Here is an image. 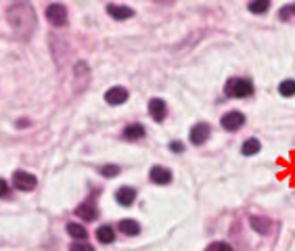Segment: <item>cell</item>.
Here are the masks:
<instances>
[{"label":"cell","mask_w":295,"mask_h":251,"mask_svg":"<svg viewBox=\"0 0 295 251\" xmlns=\"http://www.w3.org/2000/svg\"><path fill=\"white\" fill-rule=\"evenodd\" d=\"M268 8H270V0H251L249 2V10L251 13H256V15L266 13Z\"/></svg>","instance_id":"obj_18"},{"label":"cell","mask_w":295,"mask_h":251,"mask_svg":"<svg viewBox=\"0 0 295 251\" xmlns=\"http://www.w3.org/2000/svg\"><path fill=\"white\" fill-rule=\"evenodd\" d=\"M291 10L295 13V4H293V6H287V8H283V10H281V19H287V15L291 13Z\"/></svg>","instance_id":"obj_25"},{"label":"cell","mask_w":295,"mask_h":251,"mask_svg":"<svg viewBox=\"0 0 295 251\" xmlns=\"http://www.w3.org/2000/svg\"><path fill=\"white\" fill-rule=\"evenodd\" d=\"M172 149L176 151V153H180V151H182V145H180V143H172Z\"/></svg>","instance_id":"obj_26"},{"label":"cell","mask_w":295,"mask_h":251,"mask_svg":"<svg viewBox=\"0 0 295 251\" xmlns=\"http://www.w3.org/2000/svg\"><path fill=\"white\" fill-rule=\"evenodd\" d=\"M13 184H15L19 191H34L36 184H38V180H36L34 174L23 172V170H17V172L13 174Z\"/></svg>","instance_id":"obj_4"},{"label":"cell","mask_w":295,"mask_h":251,"mask_svg":"<svg viewBox=\"0 0 295 251\" xmlns=\"http://www.w3.org/2000/svg\"><path fill=\"white\" fill-rule=\"evenodd\" d=\"M210 251H233V247L228 243H216V245L210 247Z\"/></svg>","instance_id":"obj_23"},{"label":"cell","mask_w":295,"mask_h":251,"mask_svg":"<svg viewBox=\"0 0 295 251\" xmlns=\"http://www.w3.org/2000/svg\"><path fill=\"white\" fill-rule=\"evenodd\" d=\"M107 13L111 15L113 19H117V21H126L130 17H134V10L130 8V6H124V4H109L107 6Z\"/></svg>","instance_id":"obj_9"},{"label":"cell","mask_w":295,"mask_h":251,"mask_svg":"<svg viewBox=\"0 0 295 251\" xmlns=\"http://www.w3.org/2000/svg\"><path fill=\"white\" fill-rule=\"evenodd\" d=\"M207 138H210V126H207L205 122L195 124L193 130H191V143H193L195 147H201Z\"/></svg>","instance_id":"obj_6"},{"label":"cell","mask_w":295,"mask_h":251,"mask_svg":"<svg viewBox=\"0 0 295 251\" xmlns=\"http://www.w3.org/2000/svg\"><path fill=\"white\" fill-rule=\"evenodd\" d=\"M46 19L50 21L54 27L67 25V8H65L63 4H59V2H54V4H50L46 8Z\"/></svg>","instance_id":"obj_3"},{"label":"cell","mask_w":295,"mask_h":251,"mask_svg":"<svg viewBox=\"0 0 295 251\" xmlns=\"http://www.w3.org/2000/svg\"><path fill=\"white\" fill-rule=\"evenodd\" d=\"M149 113L155 122H163V119H166V113H168V107L161 99H151L149 101Z\"/></svg>","instance_id":"obj_8"},{"label":"cell","mask_w":295,"mask_h":251,"mask_svg":"<svg viewBox=\"0 0 295 251\" xmlns=\"http://www.w3.org/2000/svg\"><path fill=\"white\" fill-rule=\"evenodd\" d=\"M98 172H101L103 176H107V178H113V176H117V174H119V168L117 166H103Z\"/></svg>","instance_id":"obj_21"},{"label":"cell","mask_w":295,"mask_h":251,"mask_svg":"<svg viewBox=\"0 0 295 251\" xmlns=\"http://www.w3.org/2000/svg\"><path fill=\"white\" fill-rule=\"evenodd\" d=\"M143 136H145V126H140V124H130L124 130V138L126 140H140Z\"/></svg>","instance_id":"obj_13"},{"label":"cell","mask_w":295,"mask_h":251,"mask_svg":"<svg viewBox=\"0 0 295 251\" xmlns=\"http://www.w3.org/2000/svg\"><path fill=\"white\" fill-rule=\"evenodd\" d=\"M249 224H251V228H254L258 235H268V231H270L268 218H258V216H254V218H249Z\"/></svg>","instance_id":"obj_14"},{"label":"cell","mask_w":295,"mask_h":251,"mask_svg":"<svg viewBox=\"0 0 295 251\" xmlns=\"http://www.w3.org/2000/svg\"><path fill=\"white\" fill-rule=\"evenodd\" d=\"M241 151H243V155H247V157L249 155H256V153L260 151V140L258 138H247L245 143H243V149Z\"/></svg>","instance_id":"obj_19"},{"label":"cell","mask_w":295,"mask_h":251,"mask_svg":"<svg viewBox=\"0 0 295 251\" xmlns=\"http://www.w3.org/2000/svg\"><path fill=\"white\" fill-rule=\"evenodd\" d=\"M151 180L155 182V184H168L172 180V172L168 168H161V166H155V168H151Z\"/></svg>","instance_id":"obj_12"},{"label":"cell","mask_w":295,"mask_h":251,"mask_svg":"<svg viewBox=\"0 0 295 251\" xmlns=\"http://www.w3.org/2000/svg\"><path fill=\"white\" fill-rule=\"evenodd\" d=\"M117 228H119V233L128 235V237H134V235L140 233V224L134 222V220H122V222L117 224Z\"/></svg>","instance_id":"obj_15"},{"label":"cell","mask_w":295,"mask_h":251,"mask_svg":"<svg viewBox=\"0 0 295 251\" xmlns=\"http://www.w3.org/2000/svg\"><path fill=\"white\" fill-rule=\"evenodd\" d=\"M105 101L109 105H124L128 101V90L122 88V86H113L105 92Z\"/></svg>","instance_id":"obj_7"},{"label":"cell","mask_w":295,"mask_h":251,"mask_svg":"<svg viewBox=\"0 0 295 251\" xmlns=\"http://www.w3.org/2000/svg\"><path fill=\"white\" fill-rule=\"evenodd\" d=\"M75 216L84 218L86 222H92V220H96V216H98L96 205H94V203H90V201H84L82 205L75 207Z\"/></svg>","instance_id":"obj_10"},{"label":"cell","mask_w":295,"mask_h":251,"mask_svg":"<svg viewBox=\"0 0 295 251\" xmlns=\"http://www.w3.org/2000/svg\"><path fill=\"white\" fill-rule=\"evenodd\" d=\"M243 124H245V115L241 111H231L222 117V128L228 130V132H235V130H239Z\"/></svg>","instance_id":"obj_5"},{"label":"cell","mask_w":295,"mask_h":251,"mask_svg":"<svg viewBox=\"0 0 295 251\" xmlns=\"http://www.w3.org/2000/svg\"><path fill=\"white\" fill-rule=\"evenodd\" d=\"M71 251H94V247L88 245L86 241H78V243H73V245H71Z\"/></svg>","instance_id":"obj_22"},{"label":"cell","mask_w":295,"mask_h":251,"mask_svg":"<svg viewBox=\"0 0 295 251\" xmlns=\"http://www.w3.org/2000/svg\"><path fill=\"white\" fill-rule=\"evenodd\" d=\"M6 193H8V184H6L2 178H0V197H4Z\"/></svg>","instance_id":"obj_24"},{"label":"cell","mask_w":295,"mask_h":251,"mask_svg":"<svg viewBox=\"0 0 295 251\" xmlns=\"http://www.w3.org/2000/svg\"><path fill=\"white\" fill-rule=\"evenodd\" d=\"M279 92H281L283 96H293V94H295V82H293V80H285V82H281Z\"/></svg>","instance_id":"obj_20"},{"label":"cell","mask_w":295,"mask_h":251,"mask_svg":"<svg viewBox=\"0 0 295 251\" xmlns=\"http://www.w3.org/2000/svg\"><path fill=\"white\" fill-rule=\"evenodd\" d=\"M224 92H226V96H239V99H243V96L254 94V84L249 80H243V78H235V80L226 82Z\"/></svg>","instance_id":"obj_2"},{"label":"cell","mask_w":295,"mask_h":251,"mask_svg":"<svg viewBox=\"0 0 295 251\" xmlns=\"http://www.w3.org/2000/svg\"><path fill=\"white\" fill-rule=\"evenodd\" d=\"M6 21L21 40H27L36 27V13L29 0H13L6 8Z\"/></svg>","instance_id":"obj_1"},{"label":"cell","mask_w":295,"mask_h":251,"mask_svg":"<svg viewBox=\"0 0 295 251\" xmlns=\"http://www.w3.org/2000/svg\"><path fill=\"white\" fill-rule=\"evenodd\" d=\"M115 199H117L119 205L130 207V205L134 203V199H136V191H134L132 187H122V189L115 193Z\"/></svg>","instance_id":"obj_11"},{"label":"cell","mask_w":295,"mask_h":251,"mask_svg":"<svg viewBox=\"0 0 295 251\" xmlns=\"http://www.w3.org/2000/svg\"><path fill=\"white\" fill-rule=\"evenodd\" d=\"M67 233L73 237V239H78V241H86V237H88V233H86V228L80 226V224H67Z\"/></svg>","instance_id":"obj_17"},{"label":"cell","mask_w":295,"mask_h":251,"mask_svg":"<svg viewBox=\"0 0 295 251\" xmlns=\"http://www.w3.org/2000/svg\"><path fill=\"white\" fill-rule=\"evenodd\" d=\"M96 239H98V243H103V245L113 243V239H115L113 228H111V226H101V228L96 231Z\"/></svg>","instance_id":"obj_16"}]
</instances>
